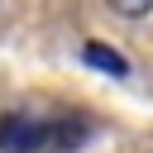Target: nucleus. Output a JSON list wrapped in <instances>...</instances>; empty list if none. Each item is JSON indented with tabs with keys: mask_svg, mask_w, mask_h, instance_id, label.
<instances>
[{
	"mask_svg": "<svg viewBox=\"0 0 153 153\" xmlns=\"http://www.w3.org/2000/svg\"><path fill=\"white\" fill-rule=\"evenodd\" d=\"M86 124L67 120H33V115H5L0 120V153H43L48 143H81Z\"/></svg>",
	"mask_w": 153,
	"mask_h": 153,
	"instance_id": "f257e3e1",
	"label": "nucleus"
},
{
	"mask_svg": "<svg viewBox=\"0 0 153 153\" xmlns=\"http://www.w3.org/2000/svg\"><path fill=\"white\" fill-rule=\"evenodd\" d=\"M81 57H86L91 67H100V72H110V76H124V72H129V62H124V53H115V48H105V43H86V48H81Z\"/></svg>",
	"mask_w": 153,
	"mask_h": 153,
	"instance_id": "f03ea898",
	"label": "nucleus"
},
{
	"mask_svg": "<svg viewBox=\"0 0 153 153\" xmlns=\"http://www.w3.org/2000/svg\"><path fill=\"white\" fill-rule=\"evenodd\" d=\"M115 14H124V19H143L148 10H153V0H105Z\"/></svg>",
	"mask_w": 153,
	"mask_h": 153,
	"instance_id": "7ed1b4c3",
	"label": "nucleus"
}]
</instances>
